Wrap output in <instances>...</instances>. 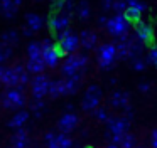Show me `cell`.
Segmentation results:
<instances>
[{
	"label": "cell",
	"instance_id": "obj_1",
	"mask_svg": "<svg viewBox=\"0 0 157 148\" xmlns=\"http://www.w3.org/2000/svg\"><path fill=\"white\" fill-rule=\"evenodd\" d=\"M86 64H88V56L86 54H69V56H66L64 62L61 66V72L64 77L76 76L79 72H85Z\"/></svg>",
	"mask_w": 157,
	"mask_h": 148
},
{
	"label": "cell",
	"instance_id": "obj_2",
	"mask_svg": "<svg viewBox=\"0 0 157 148\" xmlns=\"http://www.w3.org/2000/svg\"><path fill=\"white\" fill-rule=\"evenodd\" d=\"M117 61H118V57H117V44L105 42L96 49V62L103 71L112 69Z\"/></svg>",
	"mask_w": 157,
	"mask_h": 148
},
{
	"label": "cell",
	"instance_id": "obj_3",
	"mask_svg": "<svg viewBox=\"0 0 157 148\" xmlns=\"http://www.w3.org/2000/svg\"><path fill=\"white\" fill-rule=\"evenodd\" d=\"M130 27H132V24L127 20L125 13H115L113 17H108V22H106L105 29L110 35L120 39L122 35L130 34Z\"/></svg>",
	"mask_w": 157,
	"mask_h": 148
},
{
	"label": "cell",
	"instance_id": "obj_4",
	"mask_svg": "<svg viewBox=\"0 0 157 148\" xmlns=\"http://www.w3.org/2000/svg\"><path fill=\"white\" fill-rule=\"evenodd\" d=\"M25 94L22 89L19 87H10L2 94V104H4L7 109H21L25 104Z\"/></svg>",
	"mask_w": 157,
	"mask_h": 148
},
{
	"label": "cell",
	"instance_id": "obj_5",
	"mask_svg": "<svg viewBox=\"0 0 157 148\" xmlns=\"http://www.w3.org/2000/svg\"><path fill=\"white\" fill-rule=\"evenodd\" d=\"M130 130V120L120 116V118H115V116H110L108 121H106V131L113 136H120L123 138Z\"/></svg>",
	"mask_w": 157,
	"mask_h": 148
},
{
	"label": "cell",
	"instance_id": "obj_6",
	"mask_svg": "<svg viewBox=\"0 0 157 148\" xmlns=\"http://www.w3.org/2000/svg\"><path fill=\"white\" fill-rule=\"evenodd\" d=\"M100 101H101V89L96 84H91L85 91V96L81 99V108L85 111H95L98 108Z\"/></svg>",
	"mask_w": 157,
	"mask_h": 148
},
{
	"label": "cell",
	"instance_id": "obj_7",
	"mask_svg": "<svg viewBox=\"0 0 157 148\" xmlns=\"http://www.w3.org/2000/svg\"><path fill=\"white\" fill-rule=\"evenodd\" d=\"M49 84H51V79H49L46 74H37V76L32 77L31 81V91L34 99H44V96L49 94Z\"/></svg>",
	"mask_w": 157,
	"mask_h": 148
},
{
	"label": "cell",
	"instance_id": "obj_8",
	"mask_svg": "<svg viewBox=\"0 0 157 148\" xmlns=\"http://www.w3.org/2000/svg\"><path fill=\"white\" fill-rule=\"evenodd\" d=\"M69 22H71V15L64 12H56L54 15L49 17V29L58 35L59 32L69 29Z\"/></svg>",
	"mask_w": 157,
	"mask_h": 148
},
{
	"label": "cell",
	"instance_id": "obj_9",
	"mask_svg": "<svg viewBox=\"0 0 157 148\" xmlns=\"http://www.w3.org/2000/svg\"><path fill=\"white\" fill-rule=\"evenodd\" d=\"M79 46H81L79 35H76V34H73V32L69 34L68 37L58 40V47L61 49L63 54H66V56H69V54H76V50H78Z\"/></svg>",
	"mask_w": 157,
	"mask_h": 148
},
{
	"label": "cell",
	"instance_id": "obj_10",
	"mask_svg": "<svg viewBox=\"0 0 157 148\" xmlns=\"http://www.w3.org/2000/svg\"><path fill=\"white\" fill-rule=\"evenodd\" d=\"M133 34H135V37L139 40H142L144 44H150V42H154V29H152V25L150 24H147V22H137L135 25H133Z\"/></svg>",
	"mask_w": 157,
	"mask_h": 148
},
{
	"label": "cell",
	"instance_id": "obj_11",
	"mask_svg": "<svg viewBox=\"0 0 157 148\" xmlns=\"http://www.w3.org/2000/svg\"><path fill=\"white\" fill-rule=\"evenodd\" d=\"M78 123H79V118L76 116L75 113H64L58 121V128H59L61 133L68 135V133H71L73 130H76Z\"/></svg>",
	"mask_w": 157,
	"mask_h": 148
},
{
	"label": "cell",
	"instance_id": "obj_12",
	"mask_svg": "<svg viewBox=\"0 0 157 148\" xmlns=\"http://www.w3.org/2000/svg\"><path fill=\"white\" fill-rule=\"evenodd\" d=\"M147 10V5L140 0V2H132L128 3V9H127L125 12V17L127 20H128L130 24H133L135 25L137 22H140V17H142V13Z\"/></svg>",
	"mask_w": 157,
	"mask_h": 148
},
{
	"label": "cell",
	"instance_id": "obj_13",
	"mask_svg": "<svg viewBox=\"0 0 157 148\" xmlns=\"http://www.w3.org/2000/svg\"><path fill=\"white\" fill-rule=\"evenodd\" d=\"M63 56H64V54L61 52V49L58 47V44H56L54 47H51V49L42 50V61H44L46 67H56L59 64V61H61Z\"/></svg>",
	"mask_w": 157,
	"mask_h": 148
},
{
	"label": "cell",
	"instance_id": "obj_14",
	"mask_svg": "<svg viewBox=\"0 0 157 148\" xmlns=\"http://www.w3.org/2000/svg\"><path fill=\"white\" fill-rule=\"evenodd\" d=\"M83 74H85V72H79V74L71 76V77H64V94H66V96H71V94L78 93L79 86H81Z\"/></svg>",
	"mask_w": 157,
	"mask_h": 148
},
{
	"label": "cell",
	"instance_id": "obj_15",
	"mask_svg": "<svg viewBox=\"0 0 157 148\" xmlns=\"http://www.w3.org/2000/svg\"><path fill=\"white\" fill-rule=\"evenodd\" d=\"M0 83L4 84L7 89H10V87H19V76L14 71V67H5L4 74L0 77Z\"/></svg>",
	"mask_w": 157,
	"mask_h": 148
},
{
	"label": "cell",
	"instance_id": "obj_16",
	"mask_svg": "<svg viewBox=\"0 0 157 148\" xmlns=\"http://www.w3.org/2000/svg\"><path fill=\"white\" fill-rule=\"evenodd\" d=\"M110 104L113 108H127L130 106V94L125 93V91H115L110 98Z\"/></svg>",
	"mask_w": 157,
	"mask_h": 148
},
{
	"label": "cell",
	"instance_id": "obj_17",
	"mask_svg": "<svg viewBox=\"0 0 157 148\" xmlns=\"http://www.w3.org/2000/svg\"><path fill=\"white\" fill-rule=\"evenodd\" d=\"M79 40H81V47L86 50H91L96 47V42H98V35L91 30H83L79 34Z\"/></svg>",
	"mask_w": 157,
	"mask_h": 148
},
{
	"label": "cell",
	"instance_id": "obj_18",
	"mask_svg": "<svg viewBox=\"0 0 157 148\" xmlns=\"http://www.w3.org/2000/svg\"><path fill=\"white\" fill-rule=\"evenodd\" d=\"M29 116H31V114H29V111H25V109L17 111V113L10 118V121H9V128H15V130L24 128V124L27 123Z\"/></svg>",
	"mask_w": 157,
	"mask_h": 148
},
{
	"label": "cell",
	"instance_id": "obj_19",
	"mask_svg": "<svg viewBox=\"0 0 157 148\" xmlns=\"http://www.w3.org/2000/svg\"><path fill=\"white\" fill-rule=\"evenodd\" d=\"M12 146L14 148H29V133L27 130L21 128L15 131V135L12 136Z\"/></svg>",
	"mask_w": 157,
	"mask_h": 148
},
{
	"label": "cell",
	"instance_id": "obj_20",
	"mask_svg": "<svg viewBox=\"0 0 157 148\" xmlns=\"http://www.w3.org/2000/svg\"><path fill=\"white\" fill-rule=\"evenodd\" d=\"M25 25L29 29H32L34 32H39V30L44 27V19H42L39 13H34V12H29L25 15Z\"/></svg>",
	"mask_w": 157,
	"mask_h": 148
},
{
	"label": "cell",
	"instance_id": "obj_21",
	"mask_svg": "<svg viewBox=\"0 0 157 148\" xmlns=\"http://www.w3.org/2000/svg\"><path fill=\"white\" fill-rule=\"evenodd\" d=\"M19 7L14 3V0H0V12L5 19H14Z\"/></svg>",
	"mask_w": 157,
	"mask_h": 148
},
{
	"label": "cell",
	"instance_id": "obj_22",
	"mask_svg": "<svg viewBox=\"0 0 157 148\" xmlns=\"http://www.w3.org/2000/svg\"><path fill=\"white\" fill-rule=\"evenodd\" d=\"M14 71L17 72V76H19V89L24 91L25 86H27V84L32 81L31 77H29V71L25 69L24 64H15V66H14Z\"/></svg>",
	"mask_w": 157,
	"mask_h": 148
},
{
	"label": "cell",
	"instance_id": "obj_23",
	"mask_svg": "<svg viewBox=\"0 0 157 148\" xmlns=\"http://www.w3.org/2000/svg\"><path fill=\"white\" fill-rule=\"evenodd\" d=\"M25 69L29 71V74L37 76V74H44L46 64H44V61H42V57L41 59H29L27 64H25Z\"/></svg>",
	"mask_w": 157,
	"mask_h": 148
},
{
	"label": "cell",
	"instance_id": "obj_24",
	"mask_svg": "<svg viewBox=\"0 0 157 148\" xmlns=\"http://www.w3.org/2000/svg\"><path fill=\"white\" fill-rule=\"evenodd\" d=\"M49 96H51V98L66 96V94H64V79L51 81V84H49Z\"/></svg>",
	"mask_w": 157,
	"mask_h": 148
},
{
	"label": "cell",
	"instance_id": "obj_25",
	"mask_svg": "<svg viewBox=\"0 0 157 148\" xmlns=\"http://www.w3.org/2000/svg\"><path fill=\"white\" fill-rule=\"evenodd\" d=\"M76 13H78L79 20H88L90 15H91V9H90L88 0H81V2L76 5Z\"/></svg>",
	"mask_w": 157,
	"mask_h": 148
},
{
	"label": "cell",
	"instance_id": "obj_26",
	"mask_svg": "<svg viewBox=\"0 0 157 148\" xmlns=\"http://www.w3.org/2000/svg\"><path fill=\"white\" fill-rule=\"evenodd\" d=\"M27 56H29V59H41V57H42V46H41V42H36V40L29 42Z\"/></svg>",
	"mask_w": 157,
	"mask_h": 148
},
{
	"label": "cell",
	"instance_id": "obj_27",
	"mask_svg": "<svg viewBox=\"0 0 157 148\" xmlns=\"http://www.w3.org/2000/svg\"><path fill=\"white\" fill-rule=\"evenodd\" d=\"M2 42L10 46V47L17 46L19 44V34L15 32V30H7V32L2 34Z\"/></svg>",
	"mask_w": 157,
	"mask_h": 148
},
{
	"label": "cell",
	"instance_id": "obj_28",
	"mask_svg": "<svg viewBox=\"0 0 157 148\" xmlns=\"http://www.w3.org/2000/svg\"><path fill=\"white\" fill-rule=\"evenodd\" d=\"M117 57L118 61L128 59V39L123 42H117Z\"/></svg>",
	"mask_w": 157,
	"mask_h": 148
},
{
	"label": "cell",
	"instance_id": "obj_29",
	"mask_svg": "<svg viewBox=\"0 0 157 148\" xmlns=\"http://www.w3.org/2000/svg\"><path fill=\"white\" fill-rule=\"evenodd\" d=\"M46 108V103L44 99H34L31 103V111H34V116L36 118H41L42 116V111Z\"/></svg>",
	"mask_w": 157,
	"mask_h": 148
},
{
	"label": "cell",
	"instance_id": "obj_30",
	"mask_svg": "<svg viewBox=\"0 0 157 148\" xmlns=\"http://www.w3.org/2000/svg\"><path fill=\"white\" fill-rule=\"evenodd\" d=\"M10 56H12V47L0 40V64H4Z\"/></svg>",
	"mask_w": 157,
	"mask_h": 148
},
{
	"label": "cell",
	"instance_id": "obj_31",
	"mask_svg": "<svg viewBox=\"0 0 157 148\" xmlns=\"http://www.w3.org/2000/svg\"><path fill=\"white\" fill-rule=\"evenodd\" d=\"M145 61H147V64H152V66L157 67V44H154L149 49V52L145 56Z\"/></svg>",
	"mask_w": 157,
	"mask_h": 148
},
{
	"label": "cell",
	"instance_id": "obj_32",
	"mask_svg": "<svg viewBox=\"0 0 157 148\" xmlns=\"http://www.w3.org/2000/svg\"><path fill=\"white\" fill-rule=\"evenodd\" d=\"M137 141H135V136H133L132 133H127L125 136H123L122 143H120V148H135Z\"/></svg>",
	"mask_w": 157,
	"mask_h": 148
},
{
	"label": "cell",
	"instance_id": "obj_33",
	"mask_svg": "<svg viewBox=\"0 0 157 148\" xmlns=\"http://www.w3.org/2000/svg\"><path fill=\"white\" fill-rule=\"evenodd\" d=\"M93 114H95V118L96 120H100V121H108V118H110V114H108V111H106V108H96L95 111H93Z\"/></svg>",
	"mask_w": 157,
	"mask_h": 148
},
{
	"label": "cell",
	"instance_id": "obj_34",
	"mask_svg": "<svg viewBox=\"0 0 157 148\" xmlns=\"http://www.w3.org/2000/svg\"><path fill=\"white\" fill-rule=\"evenodd\" d=\"M127 9H128V2H118V0H115L113 2V12L115 13H125Z\"/></svg>",
	"mask_w": 157,
	"mask_h": 148
},
{
	"label": "cell",
	"instance_id": "obj_35",
	"mask_svg": "<svg viewBox=\"0 0 157 148\" xmlns=\"http://www.w3.org/2000/svg\"><path fill=\"white\" fill-rule=\"evenodd\" d=\"M145 66H147V61L144 59V57H137L135 61H132V67H133L135 71H139V72L145 69Z\"/></svg>",
	"mask_w": 157,
	"mask_h": 148
},
{
	"label": "cell",
	"instance_id": "obj_36",
	"mask_svg": "<svg viewBox=\"0 0 157 148\" xmlns=\"http://www.w3.org/2000/svg\"><path fill=\"white\" fill-rule=\"evenodd\" d=\"M113 2H115V0H101V7H103V10H105V12L112 10V9H113Z\"/></svg>",
	"mask_w": 157,
	"mask_h": 148
},
{
	"label": "cell",
	"instance_id": "obj_37",
	"mask_svg": "<svg viewBox=\"0 0 157 148\" xmlns=\"http://www.w3.org/2000/svg\"><path fill=\"white\" fill-rule=\"evenodd\" d=\"M41 46H42V50H46V49H51V47H54L56 44L52 42L51 39H44V40L41 42Z\"/></svg>",
	"mask_w": 157,
	"mask_h": 148
},
{
	"label": "cell",
	"instance_id": "obj_38",
	"mask_svg": "<svg viewBox=\"0 0 157 148\" xmlns=\"http://www.w3.org/2000/svg\"><path fill=\"white\" fill-rule=\"evenodd\" d=\"M150 145H152V148H157V128L150 135Z\"/></svg>",
	"mask_w": 157,
	"mask_h": 148
},
{
	"label": "cell",
	"instance_id": "obj_39",
	"mask_svg": "<svg viewBox=\"0 0 157 148\" xmlns=\"http://www.w3.org/2000/svg\"><path fill=\"white\" fill-rule=\"evenodd\" d=\"M22 35H24V37H32V35H34V30L29 29V27L25 25V27H22Z\"/></svg>",
	"mask_w": 157,
	"mask_h": 148
},
{
	"label": "cell",
	"instance_id": "obj_40",
	"mask_svg": "<svg viewBox=\"0 0 157 148\" xmlns=\"http://www.w3.org/2000/svg\"><path fill=\"white\" fill-rule=\"evenodd\" d=\"M149 89H150V84H149V83H145V81L139 84V91H140V93H147Z\"/></svg>",
	"mask_w": 157,
	"mask_h": 148
},
{
	"label": "cell",
	"instance_id": "obj_41",
	"mask_svg": "<svg viewBox=\"0 0 157 148\" xmlns=\"http://www.w3.org/2000/svg\"><path fill=\"white\" fill-rule=\"evenodd\" d=\"M48 148H61V146H59V143H58V140H56V136L52 138V140L48 141Z\"/></svg>",
	"mask_w": 157,
	"mask_h": 148
},
{
	"label": "cell",
	"instance_id": "obj_42",
	"mask_svg": "<svg viewBox=\"0 0 157 148\" xmlns=\"http://www.w3.org/2000/svg\"><path fill=\"white\" fill-rule=\"evenodd\" d=\"M98 22L101 24L103 27H105V25H106V22H108V17H106V15H101V17L98 19Z\"/></svg>",
	"mask_w": 157,
	"mask_h": 148
},
{
	"label": "cell",
	"instance_id": "obj_43",
	"mask_svg": "<svg viewBox=\"0 0 157 148\" xmlns=\"http://www.w3.org/2000/svg\"><path fill=\"white\" fill-rule=\"evenodd\" d=\"M66 109H68V113H73V109H75V106H73V104H66Z\"/></svg>",
	"mask_w": 157,
	"mask_h": 148
},
{
	"label": "cell",
	"instance_id": "obj_44",
	"mask_svg": "<svg viewBox=\"0 0 157 148\" xmlns=\"http://www.w3.org/2000/svg\"><path fill=\"white\" fill-rule=\"evenodd\" d=\"M4 71H5L4 64H0V77H2V74H4Z\"/></svg>",
	"mask_w": 157,
	"mask_h": 148
},
{
	"label": "cell",
	"instance_id": "obj_45",
	"mask_svg": "<svg viewBox=\"0 0 157 148\" xmlns=\"http://www.w3.org/2000/svg\"><path fill=\"white\" fill-rule=\"evenodd\" d=\"M106 148H120V145H113V143H110Z\"/></svg>",
	"mask_w": 157,
	"mask_h": 148
},
{
	"label": "cell",
	"instance_id": "obj_46",
	"mask_svg": "<svg viewBox=\"0 0 157 148\" xmlns=\"http://www.w3.org/2000/svg\"><path fill=\"white\" fill-rule=\"evenodd\" d=\"M14 3H15L17 7H21V5H22V0H14Z\"/></svg>",
	"mask_w": 157,
	"mask_h": 148
},
{
	"label": "cell",
	"instance_id": "obj_47",
	"mask_svg": "<svg viewBox=\"0 0 157 148\" xmlns=\"http://www.w3.org/2000/svg\"><path fill=\"white\" fill-rule=\"evenodd\" d=\"M132 2H140V0H128V3H132Z\"/></svg>",
	"mask_w": 157,
	"mask_h": 148
},
{
	"label": "cell",
	"instance_id": "obj_48",
	"mask_svg": "<svg viewBox=\"0 0 157 148\" xmlns=\"http://www.w3.org/2000/svg\"><path fill=\"white\" fill-rule=\"evenodd\" d=\"M118 2H128V0H118Z\"/></svg>",
	"mask_w": 157,
	"mask_h": 148
},
{
	"label": "cell",
	"instance_id": "obj_49",
	"mask_svg": "<svg viewBox=\"0 0 157 148\" xmlns=\"http://www.w3.org/2000/svg\"><path fill=\"white\" fill-rule=\"evenodd\" d=\"M52 2H54V0H52Z\"/></svg>",
	"mask_w": 157,
	"mask_h": 148
}]
</instances>
